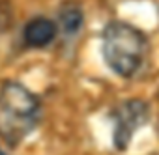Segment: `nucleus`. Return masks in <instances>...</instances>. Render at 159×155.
Instances as JSON below:
<instances>
[{"label":"nucleus","mask_w":159,"mask_h":155,"mask_svg":"<svg viewBox=\"0 0 159 155\" xmlns=\"http://www.w3.org/2000/svg\"><path fill=\"white\" fill-rule=\"evenodd\" d=\"M41 103L36 94L15 81L0 88V142L17 148L39 123Z\"/></svg>","instance_id":"nucleus-1"},{"label":"nucleus","mask_w":159,"mask_h":155,"mask_svg":"<svg viewBox=\"0 0 159 155\" xmlns=\"http://www.w3.org/2000/svg\"><path fill=\"white\" fill-rule=\"evenodd\" d=\"M101 39L103 58L112 73L131 79L140 71L148 56V39L139 28L124 21H111L103 28Z\"/></svg>","instance_id":"nucleus-2"},{"label":"nucleus","mask_w":159,"mask_h":155,"mask_svg":"<svg viewBox=\"0 0 159 155\" xmlns=\"http://www.w3.org/2000/svg\"><path fill=\"white\" fill-rule=\"evenodd\" d=\"M114 131H112V142L118 151H125L135 136V133L148 123L150 120V107L142 99H127L120 103L114 112Z\"/></svg>","instance_id":"nucleus-3"},{"label":"nucleus","mask_w":159,"mask_h":155,"mask_svg":"<svg viewBox=\"0 0 159 155\" xmlns=\"http://www.w3.org/2000/svg\"><path fill=\"white\" fill-rule=\"evenodd\" d=\"M58 36V24L45 17H36L26 23L23 30V39L32 49H43L51 45Z\"/></svg>","instance_id":"nucleus-4"},{"label":"nucleus","mask_w":159,"mask_h":155,"mask_svg":"<svg viewBox=\"0 0 159 155\" xmlns=\"http://www.w3.org/2000/svg\"><path fill=\"white\" fill-rule=\"evenodd\" d=\"M58 23H60V28L64 30V34H67V36L77 34L83 28V23H84V15H83L81 6L75 2L64 4L58 11Z\"/></svg>","instance_id":"nucleus-5"},{"label":"nucleus","mask_w":159,"mask_h":155,"mask_svg":"<svg viewBox=\"0 0 159 155\" xmlns=\"http://www.w3.org/2000/svg\"><path fill=\"white\" fill-rule=\"evenodd\" d=\"M0 155H6V153H4V149H0Z\"/></svg>","instance_id":"nucleus-6"}]
</instances>
